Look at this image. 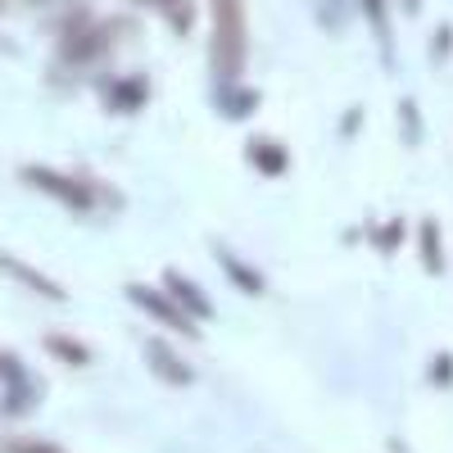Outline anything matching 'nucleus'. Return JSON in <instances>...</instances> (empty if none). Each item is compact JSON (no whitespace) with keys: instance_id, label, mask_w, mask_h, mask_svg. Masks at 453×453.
<instances>
[{"instance_id":"obj_1","label":"nucleus","mask_w":453,"mask_h":453,"mask_svg":"<svg viewBox=\"0 0 453 453\" xmlns=\"http://www.w3.org/2000/svg\"><path fill=\"white\" fill-rule=\"evenodd\" d=\"M213 14V78L218 82H236L245 68V50H250V23H245V0H209Z\"/></svg>"},{"instance_id":"obj_2","label":"nucleus","mask_w":453,"mask_h":453,"mask_svg":"<svg viewBox=\"0 0 453 453\" xmlns=\"http://www.w3.org/2000/svg\"><path fill=\"white\" fill-rule=\"evenodd\" d=\"M19 177L27 186H36V191H46L50 200H59L64 209H78V213H91L96 209V186L82 181V177H68V173H55V168H42V164H27L19 168Z\"/></svg>"},{"instance_id":"obj_3","label":"nucleus","mask_w":453,"mask_h":453,"mask_svg":"<svg viewBox=\"0 0 453 453\" xmlns=\"http://www.w3.org/2000/svg\"><path fill=\"white\" fill-rule=\"evenodd\" d=\"M127 299H132L145 318H155L159 326H168V331H177V335H186V340H200V322H196L191 313H181V309L173 304V295H159V290L132 281V286H127Z\"/></svg>"},{"instance_id":"obj_4","label":"nucleus","mask_w":453,"mask_h":453,"mask_svg":"<svg viewBox=\"0 0 453 453\" xmlns=\"http://www.w3.org/2000/svg\"><path fill=\"white\" fill-rule=\"evenodd\" d=\"M0 381H5V412L19 418V412L36 399V386H32V376L23 372V363L14 354H0Z\"/></svg>"},{"instance_id":"obj_5","label":"nucleus","mask_w":453,"mask_h":453,"mask_svg":"<svg viewBox=\"0 0 453 453\" xmlns=\"http://www.w3.org/2000/svg\"><path fill=\"white\" fill-rule=\"evenodd\" d=\"M164 286H168V295H173V304L181 309V313H191L196 322H209L213 318V304H209V295L191 281V277H181V273H168L164 277Z\"/></svg>"},{"instance_id":"obj_6","label":"nucleus","mask_w":453,"mask_h":453,"mask_svg":"<svg viewBox=\"0 0 453 453\" xmlns=\"http://www.w3.org/2000/svg\"><path fill=\"white\" fill-rule=\"evenodd\" d=\"M0 273L14 277V281H19V286H27V290H36V295H46V299H64V286H59V281H50L46 273L27 268V263H23V258H14L10 250H0Z\"/></svg>"},{"instance_id":"obj_7","label":"nucleus","mask_w":453,"mask_h":453,"mask_svg":"<svg viewBox=\"0 0 453 453\" xmlns=\"http://www.w3.org/2000/svg\"><path fill=\"white\" fill-rule=\"evenodd\" d=\"M145 363L155 367L159 381H168V386H186V381H191V367H186V363L164 345V340H145Z\"/></svg>"},{"instance_id":"obj_8","label":"nucleus","mask_w":453,"mask_h":453,"mask_svg":"<svg viewBox=\"0 0 453 453\" xmlns=\"http://www.w3.org/2000/svg\"><path fill=\"white\" fill-rule=\"evenodd\" d=\"M245 159H250L258 173H268V177H277V173H286V168H290L286 145H277V141H268V136H254V141L245 145Z\"/></svg>"},{"instance_id":"obj_9","label":"nucleus","mask_w":453,"mask_h":453,"mask_svg":"<svg viewBox=\"0 0 453 453\" xmlns=\"http://www.w3.org/2000/svg\"><path fill=\"white\" fill-rule=\"evenodd\" d=\"M213 258L226 268V277H232V286H236V290H245V295H263V277H258V268L241 263L232 250H222V245H213Z\"/></svg>"},{"instance_id":"obj_10","label":"nucleus","mask_w":453,"mask_h":453,"mask_svg":"<svg viewBox=\"0 0 453 453\" xmlns=\"http://www.w3.org/2000/svg\"><path fill=\"white\" fill-rule=\"evenodd\" d=\"M145 96H150V87H145L141 78H127V82H113V87H109L104 104H109V109L132 113V109H141V104H145Z\"/></svg>"},{"instance_id":"obj_11","label":"nucleus","mask_w":453,"mask_h":453,"mask_svg":"<svg viewBox=\"0 0 453 453\" xmlns=\"http://www.w3.org/2000/svg\"><path fill=\"white\" fill-rule=\"evenodd\" d=\"M422 268H426L431 277L444 273V245H440V226H435V218L422 222Z\"/></svg>"},{"instance_id":"obj_12","label":"nucleus","mask_w":453,"mask_h":453,"mask_svg":"<svg viewBox=\"0 0 453 453\" xmlns=\"http://www.w3.org/2000/svg\"><path fill=\"white\" fill-rule=\"evenodd\" d=\"M46 349L59 363H73V367H87L91 363V349L82 345V340H73V335H46Z\"/></svg>"},{"instance_id":"obj_13","label":"nucleus","mask_w":453,"mask_h":453,"mask_svg":"<svg viewBox=\"0 0 453 453\" xmlns=\"http://www.w3.org/2000/svg\"><path fill=\"white\" fill-rule=\"evenodd\" d=\"M218 104H222L226 113H232V119H245L250 109H258V96H254V91L236 96V87H222V91H218Z\"/></svg>"},{"instance_id":"obj_14","label":"nucleus","mask_w":453,"mask_h":453,"mask_svg":"<svg viewBox=\"0 0 453 453\" xmlns=\"http://www.w3.org/2000/svg\"><path fill=\"white\" fill-rule=\"evenodd\" d=\"M145 5H159L173 23V32H186L191 27V0H145Z\"/></svg>"},{"instance_id":"obj_15","label":"nucleus","mask_w":453,"mask_h":453,"mask_svg":"<svg viewBox=\"0 0 453 453\" xmlns=\"http://www.w3.org/2000/svg\"><path fill=\"white\" fill-rule=\"evenodd\" d=\"M399 241H403V222H399V218H395V222H386L381 232H376V250H386V254H390Z\"/></svg>"},{"instance_id":"obj_16","label":"nucleus","mask_w":453,"mask_h":453,"mask_svg":"<svg viewBox=\"0 0 453 453\" xmlns=\"http://www.w3.org/2000/svg\"><path fill=\"white\" fill-rule=\"evenodd\" d=\"M5 453H59L46 440H5Z\"/></svg>"},{"instance_id":"obj_17","label":"nucleus","mask_w":453,"mask_h":453,"mask_svg":"<svg viewBox=\"0 0 453 453\" xmlns=\"http://www.w3.org/2000/svg\"><path fill=\"white\" fill-rule=\"evenodd\" d=\"M431 381H435V386H453V358H449V354H440V358L431 363Z\"/></svg>"}]
</instances>
